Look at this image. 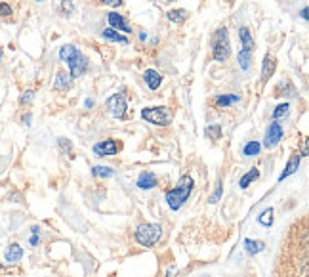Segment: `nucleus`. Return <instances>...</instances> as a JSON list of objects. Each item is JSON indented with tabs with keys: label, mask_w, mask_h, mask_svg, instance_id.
Listing matches in <instances>:
<instances>
[{
	"label": "nucleus",
	"mask_w": 309,
	"mask_h": 277,
	"mask_svg": "<svg viewBox=\"0 0 309 277\" xmlns=\"http://www.w3.org/2000/svg\"><path fill=\"white\" fill-rule=\"evenodd\" d=\"M309 264H307V228L305 218L296 222L286 241L282 243V250L277 260L275 277H307Z\"/></svg>",
	"instance_id": "nucleus-1"
},
{
	"label": "nucleus",
	"mask_w": 309,
	"mask_h": 277,
	"mask_svg": "<svg viewBox=\"0 0 309 277\" xmlns=\"http://www.w3.org/2000/svg\"><path fill=\"white\" fill-rule=\"evenodd\" d=\"M59 57H61L63 61H67L69 73H71L73 78H78V76H82L84 73H86L88 59L84 57V54H82L77 46H73V44H65V46H61V50H59Z\"/></svg>",
	"instance_id": "nucleus-2"
},
{
	"label": "nucleus",
	"mask_w": 309,
	"mask_h": 277,
	"mask_svg": "<svg viewBox=\"0 0 309 277\" xmlns=\"http://www.w3.org/2000/svg\"><path fill=\"white\" fill-rule=\"evenodd\" d=\"M191 191H193V178L189 174H184L180 183H178V188L166 191V205L172 210H180L184 207L185 201L189 199Z\"/></svg>",
	"instance_id": "nucleus-3"
},
{
	"label": "nucleus",
	"mask_w": 309,
	"mask_h": 277,
	"mask_svg": "<svg viewBox=\"0 0 309 277\" xmlns=\"http://www.w3.org/2000/svg\"><path fill=\"white\" fill-rule=\"evenodd\" d=\"M210 46H212V57L216 61H225L229 57V54H231V44H229L227 29L218 27L214 31L212 38H210Z\"/></svg>",
	"instance_id": "nucleus-4"
},
{
	"label": "nucleus",
	"mask_w": 309,
	"mask_h": 277,
	"mask_svg": "<svg viewBox=\"0 0 309 277\" xmlns=\"http://www.w3.org/2000/svg\"><path fill=\"white\" fill-rule=\"evenodd\" d=\"M163 237V228L159 224H141L135 229V241L141 247H153Z\"/></svg>",
	"instance_id": "nucleus-5"
},
{
	"label": "nucleus",
	"mask_w": 309,
	"mask_h": 277,
	"mask_svg": "<svg viewBox=\"0 0 309 277\" xmlns=\"http://www.w3.org/2000/svg\"><path fill=\"white\" fill-rule=\"evenodd\" d=\"M141 119L157 126H168L172 123V113L166 107H145L141 109Z\"/></svg>",
	"instance_id": "nucleus-6"
},
{
	"label": "nucleus",
	"mask_w": 309,
	"mask_h": 277,
	"mask_svg": "<svg viewBox=\"0 0 309 277\" xmlns=\"http://www.w3.org/2000/svg\"><path fill=\"white\" fill-rule=\"evenodd\" d=\"M107 111L113 115L115 119H126V109H128V104H126V98L122 92L118 94H113L109 100H107Z\"/></svg>",
	"instance_id": "nucleus-7"
},
{
	"label": "nucleus",
	"mask_w": 309,
	"mask_h": 277,
	"mask_svg": "<svg viewBox=\"0 0 309 277\" xmlns=\"http://www.w3.org/2000/svg\"><path fill=\"white\" fill-rule=\"evenodd\" d=\"M282 134H284V130H282V124H279L277 121H273V123L267 126V130H265L263 147H267V149L275 147V145H277V143L282 140Z\"/></svg>",
	"instance_id": "nucleus-8"
},
{
	"label": "nucleus",
	"mask_w": 309,
	"mask_h": 277,
	"mask_svg": "<svg viewBox=\"0 0 309 277\" xmlns=\"http://www.w3.org/2000/svg\"><path fill=\"white\" fill-rule=\"evenodd\" d=\"M120 151V143L115 142V140H103L94 145V153L97 157H111V155H116Z\"/></svg>",
	"instance_id": "nucleus-9"
},
{
	"label": "nucleus",
	"mask_w": 309,
	"mask_h": 277,
	"mask_svg": "<svg viewBox=\"0 0 309 277\" xmlns=\"http://www.w3.org/2000/svg\"><path fill=\"white\" fill-rule=\"evenodd\" d=\"M107 21H109L111 29H115V31L132 33V25L128 23V19H126L124 16H120V14H116V12H109V14H107Z\"/></svg>",
	"instance_id": "nucleus-10"
},
{
	"label": "nucleus",
	"mask_w": 309,
	"mask_h": 277,
	"mask_svg": "<svg viewBox=\"0 0 309 277\" xmlns=\"http://www.w3.org/2000/svg\"><path fill=\"white\" fill-rule=\"evenodd\" d=\"M275 69H277V59H275V56L273 54H265L263 63H261V84H267V80L275 75Z\"/></svg>",
	"instance_id": "nucleus-11"
},
{
	"label": "nucleus",
	"mask_w": 309,
	"mask_h": 277,
	"mask_svg": "<svg viewBox=\"0 0 309 277\" xmlns=\"http://www.w3.org/2000/svg\"><path fill=\"white\" fill-rule=\"evenodd\" d=\"M71 86H73V76H71V73L69 71H58L56 73V80H54V88L56 90H59V92H67V90H71Z\"/></svg>",
	"instance_id": "nucleus-12"
},
{
	"label": "nucleus",
	"mask_w": 309,
	"mask_h": 277,
	"mask_svg": "<svg viewBox=\"0 0 309 277\" xmlns=\"http://www.w3.org/2000/svg\"><path fill=\"white\" fill-rule=\"evenodd\" d=\"M143 80H145V84L149 86L151 90H159L161 84H163V76H161L159 71H154V69H147V71H145Z\"/></svg>",
	"instance_id": "nucleus-13"
},
{
	"label": "nucleus",
	"mask_w": 309,
	"mask_h": 277,
	"mask_svg": "<svg viewBox=\"0 0 309 277\" xmlns=\"http://www.w3.org/2000/svg\"><path fill=\"white\" fill-rule=\"evenodd\" d=\"M299 161H301V153H294L292 157H290L288 164H286V168L282 170V174L279 176V181H282L284 178H288L290 174H294V172L299 168Z\"/></svg>",
	"instance_id": "nucleus-14"
},
{
	"label": "nucleus",
	"mask_w": 309,
	"mask_h": 277,
	"mask_svg": "<svg viewBox=\"0 0 309 277\" xmlns=\"http://www.w3.org/2000/svg\"><path fill=\"white\" fill-rule=\"evenodd\" d=\"M239 37H241L242 50H246V52H252V54H254V37H252L250 29L241 27L239 29Z\"/></svg>",
	"instance_id": "nucleus-15"
},
{
	"label": "nucleus",
	"mask_w": 309,
	"mask_h": 277,
	"mask_svg": "<svg viewBox=\"0 0 309 277\" xmlns=\"http://www.w3.org/2000/svg\"><path fill=\"white\" fill-rule=\"evenodd\" d=\"M157 183H159V180H157V176L153 172H143L137 178V188H141V190H153Z\"/></svg>",
	"instance_id": "nucleus-16"
},
{
	"label": "nucleus",
	"mask_w": 309,
	"mask_h": 277,
	"mask_svg": "<svg viewBox=\"0 0 309 277\" xmlns=\"http://www.w3.org/2000/svg\"><path fill=\"white\" fill-rule=\"evenodd\" d=\"M101 35H103V38H105V40H111V42H118V44H128V42H130V40H128L126 37L118 35V31H115V29H111V27L105 29Z\"/></svg>",
	"instance_id": "nucleus-17"
},
{
	"label": "nucleus",
	"mask_w": 309,
	"mask_h": 277,
	"mask_svg": "<svg viewBox=\"0 0 309 277\" xmlns=\"http://www.w3.org/2000/svg\"><path fill=\"white\" fill-rule=\"evenodd\" d=\"M166 18H168V21H172V23H184L185 19L189 18V12L184 8L180 10H170L168 14H166Z\"/></svg>",
	"instance_id": "nucleus-18"
},
{
	"label": "nucleus",
	"mask_w": 309,
	"mask_h": 277,
	"mask_svg": "<svg viewBox=\"0 0 309 277\" xmlns=\"http://www.w3.org/2000/svg\"><path fill=\"white\" fill-rule=\"evenodd\" d=\"M241 98L237 94H223V96H218L216 100H214V104L218 105V107H229V105L237 104Z\"/></svg>",
	"instance_id": "nucleus-19"
},
{
	"label": "nucleus",
	"mask_w": 309,
	"mask_h": 277,
	"mask_svg": "<svg viewBox=\"0 0 309 277\" xmlns=\"http://www.w3.org/2000/svg\"><path fill=\"white\" fill-rule=\"evenodd\" d=\"M258 176H260V170H258V168H252V170H248L244 176H242L241 180H239V186H241L242 190H246L252 181L258 180Z\"/></svg>",
	"instance_id": "nucleus-20"
},
{
	"label": "nucleus",
	"mask_w": 309,
	"mask_h": 277,
	"mask_svg": "<svg viewBox=\"0 0 309 277\" xmlns=\"http://www.w3.org/2000/svg\"><path fill=\"white\" fill-rule=\"evenodd\" d=\"M244 248H246L248 254H258V252H261V250L265 248V243H263V241H252V239H246V241H244Z\"/></svg>",
	"instance_id": "nucleus-21"
},
{
	"label": "nucleus",
	"mask_w": 309,
	"mask_h": 277,
	"mask_svg": "<svg viewBox=\"0 0 309 277\" xmlns=\"http://www.w3.org/2000/svg\"><path fill=\"white\" fill-rule=\"evenodd\" d=\"M252 52H246V50H239V67H241L242 71H248L252 65Z\"/></svg>",
	"instance_id": "nucleus-22"
},
{
	"label": "nucleus",
	"mask_w": 309,
	"mask_h": 277,
	"mask_svg": "<svg viewBox=\"0 0 309 277\" xmlns=\"http://www.w3.org/2000/svg\"><path fill=\"white\" fill-rule=\"evenodd\" d=\"M261 149V143L256 142V140H252V142H248L246 145H244V149H242V155L244 157H254V155H258Z\"/></svg>",
	"instance_id": "nucleus-23"
},
{
	"label": "nucleus",
	"mask_w": 309,
	"mask_h": 277,
	"mask_svg": "<svg viewBox=\"0 0 309 277\" xmlns=\"http://www.w3.org/2000/svg\"><path fill=\"white\" fill-rule=\"evenodd\" d=\"M21 254H23V250H21L20 245H10V248L6 250V260L8 262H18L21 258Z\"/></svg>",
	"instance_id": "nucleus-24"
},
{
	"label": "nucleus",
	"mask_w": 309,
	"mask_h": 277,
	"mask_svg": "<svg viewBox=\"0 0 309 277\" xmlns=\"http://www.w3.org/2000/svg\"><path fill=\"white\" fill-rule=\"evenodd\" d=\"M288 113H290V105L288 104H280V105L275 107V111H273V119H275V121H279V119L286 117Z\"/></svg>",
	"instance_id": "nucleus-25"
},
{
	"label": "nucleus",
	"mask_w": 309,
	"mask_h": 277,
	"mask_svg": "<svg viewBox=\"0 0 309 277\" xmlns=\"http://www.w3.org/2000/svg\"><path fill=\"white\" fill-rule=\"evenodd\" d=\"M92 174H94V176H99V178H111V176H113V168H109V166H94V168H92Z\"/></svg>",
	"instance_id": "nucleus-26"
},
{
	"label": "nucleus",
	"mask_w": 309,
	"mask_h": 277,
	"mask_svg": "<svg viewBox=\"0 0 309 277\" xmlns=\"http://www.w3.org/2000/svg\"><path fill=\"white\" fill-rule=\"evenodd\" d=\"M258 222H260L261 226H265V228L271 226V224H273V209L263 210V212H261V216L258 218Z\"/></svg>",
	"instance_id": "nucleus-27"
},
{
	"label": "nucleus",
	"mask_w": 309,
	"mask_h": 277,
	"mask_svg": "<svg viewBox=\"0 0 309 277\" xmlns=\"http://www.w3.org/2000/svg\"><path fill=\"white\" fill-rule=\"evenodd\" d=\"M206 134H208L212 140H220V136H222V126H220V124H210V126H206Z\"/></svg>",
	"instance_id": "nucleus-28"
},
{
	"label": "nucleus",
	"mask_w": 309,
	"mask_h": 277,
	"mask_svg": "<svg viewBox=\"0 0 309 277\" xmlns=\"http://www.w3.org/2000/svg\"><path fill=\"white\" fill-rule=\"evenodd\" d=\"M73 10H75L73 0H61V12H63L65 16H71V14H73Z\"/></svg>",
	"instance_id": "nucleus-29"
},
{
	"label": "nucleus",
	"mask_w": 309,
	"mask_h": 277,
	"mask_svg": "<svg viewBox=\"0 0 309 277\" xmlns=\"http://www.w3.org/2000/svg\"><path fill=\"white\" fill-rule=\"evenodd\" d=\"M12 16V8L6 2H0V18H10Z\"/></svg>",
	"instance_id": "nucleus-30"
},
{
	"label": "nucleus",
	"mask_w": 309,
	"mask_h": 277,
	"mask_svg": "<svg viewBox=\"0 0 309 277\" xmlns=\"http://www.w3.org/2000/svg\"><path fill=\"white\" fill-rule=\"evenodd\" d=\"M222 190H223V186L222 183H218V188H216V191H214V195L210 197V203H218V199L222 197Z\"/></svg>",
	"instance_id": "nucleus-31"
},
{
	"label": "nucleus",
	"mask_w": 309,
	"mask_h": 277,
	"mask_svg": "<svg viewBox=\"0 0 309 277\" xmlns=\"http://www.w3.org/2000/svg\"><path fill=\"white\" fill-rule=\"evenodd\" d=\"M101 4H107V6H113V8H118V6H122L124 2L122 0H99Z\"/></svg>",
	"instance_id": "nucleus-32"
},
{
	"label": "nucleus",
	"mask_w": 309,
	"mask_h": 277,
	"mask_svg": "<svg viewBox=\"0 0 309 277\" xmlns=\"http://www.w3.org/2000/svg\"><path fill=\"white\" fill-rule=\"evenodd\" d=\"M59 145H61V149H63L65 153H69L71 149H73V143H69L65 138H61V140H59Z\"/></svg>",
	"instance_id": "nucleus-33"
},
{
	"label": "nucleus",
	"mask_w": 309,
	"mask_h": 277,
	"mask_svg": "<svg viewBox=\"0 0 309 277\" xmlns=\"http://www.w3.org/2000/svg\"><path fill=\"white\" fill-rule=\"evenodd\" d=\"M31 100H33V90H27V92H23L21 96V104H31Z\"/></svg>",
	"instance_id": "nucleus-34"
},
{
	"label": "nucleus",
	"mask_w": 309,
	"mask_h": 277,
	"mask_svg": "<svg viewBox=\"0 0 309 277\" xmlns=\"http://www.w3.org/2000/svg\"><path fill=\"white\" fill-rule=\"evenodd\" d=\"M301 19H307V8L301 10Z\"/></svg>",
	"instance_id": "nucleus-35"
},
{
	"label": "nucleus",
	"mask_w": 309,
	"mask_h": 277,
	"mask_svg": "<svg viewBox=\"0 0 309 277\" xmlns=\"http://www.w3.org/2000/svg\"><path fill=\"white\" fill-rule=\"evenodd\" d=\"M23 123H27V124L31 123V115H25V117H23Z\"/></svg>",
	"instance_id": "nucleus-36"
},
{
	"label": "nucleus",
	"mask_w": 309,
	"mask_h": 277,
	"mask_svg": "<svg viewBox=\"0 0 309 277\" xmlns=\"http://www.w3.org/2000/svg\"><path fill=\"white\" fill-rule=\"evenodd\" d=\"M176 273V267H170V269H168V277H172Z\"/></svg>",
	"instance_id": "nucleus-37"
},
{
	"label": "nucleus",
	"mask_w": 309,
	"mask_h": 277,
	"mask_svg": "<svg viewBox=\"0 0 309 277\" xmlns=\"http://www.w3.org/2000/svg\"><path fill=\"white\" fill-rule=\"evenodd\" d=\"M39 243V237H31V245H37Z\"/></svg>",
	"instance_id": "nucleus-38"
},
{
	"label": "nucleus",
	"mask_w": 309,
	"mask_h": 277,
	"mask_svg": "<svg viewBox=\"0 0 309 277\" xmlns=\"http://www.w3.org/2000/svg\"><path fill=\"white\" fill-rule=\"evenodd\" d=\"M145 38H147V35H145V33H139V40H141V42H143Z\"/></svg>",
	"instance_id": "nucleus-39"
},
{
	"label": "nucleus",
	"mask_w": 309,
	"mask_h": 277,
	"mask_svg": "<svg viewBox=\"0 0 309 277\" xmlns=\"http://www.w3.org/2000/svg\"><path fill=\"white\" fill-rule=\"evenodd\" d=\"M84 105H86V107H92V105H94V102H92V100H86V104H84Z\"/></svg>",
	"instance_id": "nucleus-40"
},
{
	"label": "nucleus",
	"mask_w": 309,
	"mask_h": 277,
	"mask_svg": "<svg viewBox=\"0 0 309 277\" xmlns=\"http://www.w3.org/2000/svg\"><path fill=\"white\" fill-rule=\"evenodd\" d=\"M154 2H163V4H168V2H172V0H154Z\"/></svg>",
	"instance_id": "nucleus-41"
},
{
	"label": "nucleus",
	"mask_w": 309,
	"mask_h": 277,
	"mask_svg": "<svg viewBox=\"0 0 309 277\" xmlns=\"http://www.w3.org/2000/svg\"><path fill=\"white\" fill-rule=\"evenodd\" d=\"M35 2H44V0H35Z\"/></svg>",
	"instance_id": "nucleus-42"
},
{
	"label": "nucleus",
	"mask_w": 309,
	"mask_h": 277,
	"mask_svg": "<svg viewBox=\"0 0 309 277\" xmlns=\"http://www.w3.org/2000/svg\"><path fill=\"white\" fill-rule=\"evenodd\" d=\"M0 57H2V54H0Z\"/></svg>",
	"instance_id": "nucleus-43"
}]
</instances>
